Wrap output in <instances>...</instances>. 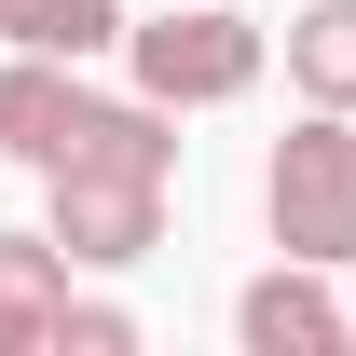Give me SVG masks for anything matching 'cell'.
<instances>
[{
  "instance_id": "3",
  "label": "cell",
  "mask_w": 356,
  "mask_h": 356,
  "mask_svg": "<svg viewBox=\"0 0 356 356\" xmlns=\"http://www.w3.org/2000/svg\"><path fill=\"white\" fill-rule=\"evenodd\" d=\"M55 247L69 261H96V274H124V261H151L165 247V178L151 165H55Z\"/></svg>"
},
{
  "instance_id": "7",
  "label": "cell",
  "mask_w": 356,
  "mask_h": 356,
  "mask_svg": "<svg viewBox=\"0 0 356 356\" xmlns=\"http://www.w3.org/2000/svg\"><path fill=\"white\" fill-rule=\"evenodd\" d=\"M124 28H137L124 0H0V42H14V55H69V69L110 55Z\"/></svg>"
},
{
  "instance_id": "1",
  "label": "cell",
  "mask_w": 356,
  "mask_h": 356,
  "mask_svg": "<svg viewBox=\"0 0 356 356\" xmlns=\"http://www.w3.org/2000/svg\"><path fill=\"white\" fill-rule=\"evenodd\" d=\"M261 220H274V247H288V261H329V274L356 261V137H343V110H302V124L274 137Z\"/></svg>"
},
{
  "instance_id": "2",
  "label": "cell",
  "mask_w": 356,
  "mask_h": 356,
  "mask_svg": "<svg viewBox=\"0 0 356 356\" xmlns=\"http://www.w3.org/2000/svg\"><path fill=\"white\" fill-rule=\"evenodd\" d=\"M124 55H137V96H165V110H233V96L261 83V28H247L233 0L137 14V28H124Z\"/></svg>"
},
{
  "instance_id": "5",
  "label": "cell",
  "mask_w": 356,
  "mask_h": 356,
  "mask_svg": "<svg viewBox=\"0 0 356 356\" xmlns=\"http://www.w3.org/2000/svg\"><path fill=\"white\" fill-rule=\"evenodd\" d=\"M233 329H247V356H329L356 343V302H329V261H288L233 302Z\"/></svg>"
},
{
  "instance_id": "4",
  "label": "cell",
  "mask_w": 356,
  "mask_h": 356,
  "mask_svg": "<svg viewBox=\"0 0 356 356\" xmlns=\"http://www.w3.org/2000/svg\"><path fill=\"white\" fill-rule=\"evenodd\" d=\"M83 124H96V96L69 83V55H14V69H0V151H14V165H69V151H83Z\"/></svg>"
},
{
  "instance_id": "8",
  "label": "cell",
  "mask_w": 356,
  "mask_h": 356,
  "mask_svg": "<svg viewBox=\"0 0 356 356\" xmlns=\"http://www.w3.org/2000/svg\"><path fill=\"white\" fill-rule=\"evenodd\" d=\"M288 83H302V110H356V0H302Z\"/></svg>"
},
{
  "instance_id": "9",
  "label": "cell",
  "mask_w": 356,
  "mask_h": 356,
  "mask_svg": "<svg viewBox=\"0 0 356 356\" xmlns=\"http://www.w3.org/2000/svg\"><path fill=\"white\" fill-rule=\"evenodd\" d=\"M55 343H69V356H137V315H124V302H69Z\"/></svg>"
},
{
  "instance_id": "6",
  "label": "cell",
  "mask_w": 356,
  "mask_h": 356,
  "mask_svg": "<svg viewBox=\"0 0 356 356\" xmlns=\"http://www.w3.org/2000/svg\"><path fill=\"white\" fill-rule=\"evenodd\" d=\"M55 329H69V247L42 233H0V356H42Z\"/></svg>"
}]
</instances>
